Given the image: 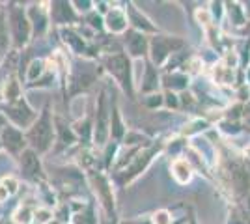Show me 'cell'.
<instances>
[{"mask_svg": "<svg viewBox=\"0 0 250 224\" xmlns=\"http://www.w3.org/2000/svg\"><path fill=\"white\" fill-rule=\"evenodd\" d=\"M174 45H172V40H167V38H157L155 40V53L159 51V54L155 56V60H163L168 53H172Z\"/></svg>", "mask_w": 250, "mask_h": 224, "instance_id": "cell-2", "label": "cell"}, {"mask_svg": "<svg viewBox=\"0 0 250 224\" xmlns=\"http://www.w3.org/2000/svg\"><path fill=\"white\" fill-rule=\"evenodd\" d=\"M172 172H174V176H176V180L179 183H187L188 180H190V166H188L187 161H183V159L174 161Z\"/></svg>", "mask_w": 250, "mask_h": 224, "instance_id": "cell-1", "label": "cell"}, {"mask_svg": "<svg viewBox=\"0 0 250 224\" xmlns=\"http://www.w3.org/2000/svg\"><path fill=\"white\" fill-rule=\"evenodd\" d=\"M228 11H229V17H233V22L235 24H243V19H241V8L237 4H228Z\"/></svg>", "mask_w": 250, "mask_h": 224, "instance_id": "cell-3", "label": "cell"}, {"mask_svg": "<svg viewBox=\"0 0 250 224\" xmlns=\"http://www.w3.org/2000/svg\"><path fill=\"white\" fill-rule=\"evenodd\" d=\"M155 224H170V217H168L167 211L155 213Z\"/></svg>", "mask_w": 250, "mask_h": 224, "instance_id": "cell-4", "label": "cell"}, {"mask_svg": "<svg viewBox=\"0 0 250 224\" xmlns=\"http://www.w3.org/2000/svg\"><path fill=\"white\" fill-rule=\"evenodd\" d=\"M4 196H8V192H6V191H2V189H0V200H2Z\"/></svg>", "mask_w": 250, "mask_h": 224, "instance_id": "cell-5", "label": "cell"}]
</instances>
